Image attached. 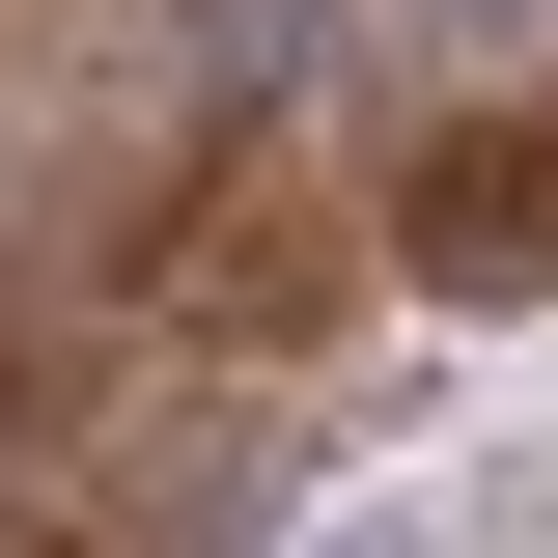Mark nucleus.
I'll use <instances>...</instances> for the list:
<instances>
[{
    "mask_svg": "<svg viewBox=\"0 0 558 558\" xmlns=\"http://www.w3.org/2000/svg\"><path fill=\"white\" fill-rule=\"evenodd\" d=\"M391 252L475 279V307H502V279H558V112H447V140L391 168Z\"/></svg>",
    "mask_w": 558,
    "mask_h": 558,
    "instance_id": "nucleus-1",
    "label": "nucleus"
},
{
    "mask_svg": "<svg viewBox=\"0 0 558 558\" xmlns=\"http://www.w3.org/2000/svg\"><path fill=\"white\" fill-rule=\"evenodd\" d=\"M391 28H418V57H531L558 0H391Z\"/></svg>",
    "mask_w": 558,
    "mask_h": 558,
    "instance_id": "nucleus-2",
    "label": "nucleus"
},
{
    "mask_svg": "<svg viewBox=\"0 0 558 558\" xmlns=\"http://www.w3.org/2000/svg\"><path fill=\"white\" fill-rule=\"evenodd\" d=\"M307 558H447V502H336V531H307Z\"/></svg>",
    "mask_w": 558,
    "mask_h": 558,
    "instance_id": "nucleus-3",
    "label": "nucleus"
}]
</instances>
